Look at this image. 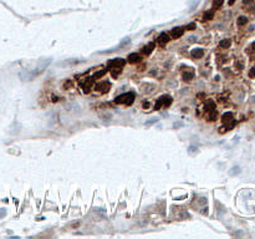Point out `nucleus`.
<instances>
[{"label": "nucleus", "mask_w": 255, "mask_h": 239, "mask_svg": "<svg viewBox=\"0 0 255 239\" xmlns=\"http://www.w3.org/2000/svg\"><path fill=\"white\" fill-rule=\"evenodd\" d=\"M51 64V59H44L41 61H39V64L36 65V67L34 70H30L26 72V76H23L21 78L24 81H31L34 77L39 76V75H41L44 71H45L47 69V66Z\"/></svg>", "instance_id": "obj_1"}, {"label": "nucleus", "mask_w": 255, "mask_h": 239, "mask_svg": "<svg viewBox=\"0 0 255 239\" xmlns=\"http://www.w3.org/2000/svg\"><path fill=\"white\" fill-rule=\"evenodd\" d=\"M134 101V94L133 92H128V94H123V95H120V96L116 97L115 102L116 104H126L127 106H130L133 104Z\"/></svg>", "instance_id": "obj_2"}, {"label": "nucleus", "mask_w": 255, "mask_h": 239, "mask_svg": "<svg viewBox=\"0 0 255 239\" xmlns=\"http://www.w3.org/2000/svg\"><path fill=\"white\" fill-rule=\"evenodd\" d=\"M222 122L224 125H227V131L232 129L234 126H235V123H236V121L234 119L232 112H225V114L222 116Z\"/></svg>", "instance_id": "obj_3"}, {"label": "nucleus", "mask_w": 255, "mask_h": 239, "mask_svg": "<svg viewBox=\"0 0 255 239\" xmlns=\"http://www.w3.org/2000/svg\"><path fill=\"white\" fill-rule=\"evenodd\" d=\"M172 104V97L168 96V95H163V96H161L157 100V102H156L154 105V110H161L162 106H164V107H168L169 105Z\"/></svg>", "instance_id": "obj_4"}, {"label": "nucleus", "mask_w": 255, "mask_h": 239, "mask_svg": "<svg viewBox=\"0 0 255 239\" xmlns=\"http://www.w3.org/2000/svg\"><path fill=\"white\" fill-rule=\"evenodd\" d=\"M125 64H126V60L121 59V57H118V59H112L110 62L107 64V69H110V71L112 69H118V67L122 69V67L125 66Z\"/></svg>", "instance_id": "obj_5"}, {"label": "nucleus", "mask_w": 255, "mask_h": 239, "mask_svg": "<svg viewBox=\"0 0 255 239\" xmlns=\"http://www.w3.org/2000/svg\"><path fill=\"white\" fill-rule=\"evenodd\" d=\"M95 88H96V91L98 92H102V94H105V92H108L111 88V84L107 82V81H103V82H100L97 84L96 86H95Z\"/></svg>", "instance_id": "obj_6"}, {"label": "nucleus", "mask_w": 255, "mask_h": 239, "mask_svg": "<svg viewBox=\"0 0 255 239\" xmlns=\"http://www.w3.org/2000/svg\"><path fill=\"white\" fill-rule=\"evenodd\" d=\"M93 81H95L93 77H87V78H85L83 81H81V86H82L85 92H90L91 87H92V85H93Z\"/></svg>", "instance_id": "obj_7"}, {"label": "nucleus", "mask_w": 255, "mask_h": 239, "mask_svg": "<svg viewBox=\"0 0 255 239\" xmlns=\"http://www.w3.org/2000/svg\"><path fill=\"white\" fill-rule=\"evenodd\" d=\"M168 41H169V35L167 33H162L161 35L157 37V44H158V45H161V46L166 45Z\"/></svg>", "instance_id": "obj_8"}, {"label": "nucleus", "mask_w": 255, "mask_h": 239, "mask_svg": "<svg viewBox=\"0 0 255 239\" xmlns=\"http://www.w3.org/2000/svg\"><path fill=\"white\" fill-rule=\"evenodd\" d=\"M183 34H184V28H182V26H177V28L172 29V36L174 37V39L181 37Z\"/></svg>", "instance_id": "obj_9"}, {"label": "nucleus", "mask_w": 255, "mask_h": 239, "mask_svg": "<svg viewBox=\"0 0 255 239\" xmlns=\"http://www.w3.org/2000/svg\"><path fill=\"white\" fill-rule=\"evenodd\" d=\"M127 60H128V62H130V64H137L142 59H141V55H138L137 52H133V54H130V55H128Z\"/></svg>", "instance_id": "obj_10"}, {"label": "nucleus", "mask_w": 255, "mask_h": 239, "mask_svg": "<svg viewBox=\"0 0 255 239\" xmlns=\"http://www.w3.org/2000/svg\"><path fill=\"white\" fill-rule=\"evenodd\" d=\"M154 45H156L154 42H149L148 45L143 46L142 47V54H143V55H149V54L153 51V49H154Z\"/></svg>", "instance_id": "obj_11"}, {"label": "nucleus", "mask_w": 255, "mask_h": 239, "mask_svg": "<svg viewBox=\"0 0 255 239\" xmlns=\"http://www.w3.org/2000/svg\"><path fill=\"white\" fill-rule=\"evenodd\" d=\"M190 55H192V57H194V59H200V57L204 56V50L203 49H194V50H192Z\"/></svg>", "instance_id": "obj_12"}, {"label": "nucleus", "mask_w": 255, "mask_h": 239, "mask_svg": "<svg viewBox=\"0 0 255 239\" xmlns=\"http://www.w3.org/2000/svg\"><path fill=\"white\" fill-rule=\"evenodd\" d=\"M193 77H194V72L192 70H187L183 72V80L184 81H190Z\"/></svg>", "instance_id": "obj_13"}, {"label": "nucleus", "mask_w": 255, "mask_h": 239, "mask_svg": "<svg viewBox=\"0 0 255 239\" xmlns=\"http://www.w3.org/2000/svg\"><path fill=\"white\" fill-rule=\"evenodd\" d=\"M230 45H232V40H230V39H224V40H222V41L219 42V46L223 47V49H228Z\"/></svg>", "instance_id": "obj_14"}, {"label": "nucleus", "mask_w": 255, "mask_h": 239, "mask_svg": "<svg viewBox=\"0 0 255 239\" xmlns=\"http://www.w3.org/2000/svg\"><path fill=\"white\" fill-rule=\"evenodd\" d=\"M213 16H214V10H208V11L204 13L203 20H205V21H207V20H212Z\"/></svg>", "instance_id": "obj_15"}, {"label": "nucleus", "mask_w": 255, "mask_h": 239, "mask_svg": "<svg viewBox=\"0 0 255 239\" xmlns=\"http://www.w3.org/2000/svg\"><path fill=\"white\" fill-rule=\"evenodd\" d=\"M209 112V116H208V119L209 121H215L217 119V116H218V112H217V110L214 108V110H210L208 111Z\"/></svg>", "instance_id": "obj_16"}, {"label": "nucleus", "mask_w": 255, "mask_h": 239, "mask_svg": "<svg viewBox=\"0 0 255 239\" xmlns=\"http://www.w3.org/2000/svg\"><path fill=\"white\" fill-rule=\"evenodd\" d=\"M238 25L239 26H243V25H245V24L248 23V19H246V16H239L238 18Z\"/></svg>", "instance_id": "obj_17"}, {"label": "nucleus", "mask_w": 255, "mask_h": 239, "mask_svg": "<svg viewBox=\"0 0 255 239\" xmlns=\"http://www.w3.org/2000/svg\"><path fill=\"white\" fill-rule=\"evenodd\" d=\"M106 72H107V70H105V69L101 70V71H98V72H96V74L93 75V80H95V78H97V80H98V78H101Z\"/></svg>", "instance_id": "obj_18"}, {"label": "nucleus", "mask_w": 255, "mask_h": 239, "mask_svg": "<svg viewBox=\"0 0 255 239\" xmlns=\"http://www.w3.org/2000/svg\"><path fill=\"white\" fill-rule=\"evenodd\" d=\"M223 3H224V0H213V8L214 9L220 8V6L223 5Z\"/></svg>", "instance_id": "obj_19"}, {"label": "nucleus", "mask_w": 255, "mask_h": 239, "mask_svg": "<svg viewBox=\"0 0 255 239\" xmlns=\"http://www.w3.org/2000/svg\"><path fill=\"white\" fill-rule=\"evenodd\" d=\"M121 72H122L121 67H118V69H112V70H111L112 77H117V76H120V74H121Z\"/></svg>", "instance_id": "obj_20"}, {"label": "nucleus", "mask_w": 255, "mask_h": 239, "mask_svg": "<svg viewBox=\"0 0 255 239\" xmlns=\"http://www.w3.org/2000/svg\"><path fill=\"white\" fill-rule=\"evenodd\" d=\"M214 108H215V105H214V102H213V101H208V102H207V105H205V110H207V111L214 110Z\"/></svg>", "instance_id": "obj_21"}, {"label": "nucleus", "mask_w": 255, "mask_h": 239, "mask_svg": "<svg viewBox=\"0 0 255 239\" xmlns=\"http://www.w3.org/2000/svg\"><path fill=\"white\" fill-rule=\"evenodd\" d=\"M185 30H194L195 29V24L194 23H190V24H188V25L184 28Z\"/></svg>", "instance_id": "obj_22"}, {"label": "nucleus", "mask_w": 255, "mask_h": 239, "mask_svg": "<svg viewBox=\"0 0 255 239\" xmlns=\"http://www.w3.org/2000/svg\"><path fill=\"white\" fill-rule=\"evenodd\" d=\"M156 122H158V118L153 117V118H151V119H149V121H147V122H146V125H147V126H149V125H153V123H156Z\"/></svg>", "instance_id": "obj_23"}, {"label": "nucleus", "mask_w": 255, "mask_h": 239, "mask_svg": "<svg viewBox=\"0 0 255 239\" xmlns=\"http://www.w3.org/2000/svg\"><path fill=\"white\" fill-rule=\"evenodd\" d=\"M249 77L250 78H254L255 77V66L250 69V71H249Z\"/></svg>", "instance_id": "obj_24"}, {"label": "nucleus", "mask_w": 255, "mask_h": 239, "mask_svg": "<svg viewBox=\"0 0 255 239\" xmlns=\"http://www.w3.org/2000/svg\"><path fill=\"white\" fill-rule=\"evenodd\" d=\"M249 51H250V52H255V42L251 44V46L249 47Z\"/></svg>", "instance_id": "obj_25"}, {"label": "nucleus", "mask_w": 255, "mask_h": 239, "mask_svg": "<svg viewBox=\"0 0 255 239\" xmlns=\"http://www.w3.org/2000/svg\"><path fill=\"white\" fill-rule=\"evenodd\" d=\"M6 214V210L4 209V208H3V209H0V218H3Z\"/></svg>", "instance_id": "obj_26"}, {"label": "nucleus", "mask_w": 255, "mask_h": 239, "mask_svg": "<svg viewBox=\"0 0 255 239\" xmlns=\"http://www.w3.org/2000/svg\"><path fill=\"white\" fill-rule=\"evenodd\" d=\"M244 4H250V3H253V0H243Z\"/></svg>", "instance_id": "obj_27"}, {"label": "nucleus", "mask_w": 255, "mask_h": 239, "mask_svg": "<svg viewBox=\"0 0 255 239\" xmlns=\"http://www.w3.org/2000/svg\"><path fill=\"white\" fill-rule=\"evenodd\" d=\"M148 106H149L148 102H143V107H144V108H148Z\"/></svg>", "instance_id": "obj_28"}, {"label": "nucleus", "mask_w": 255, "mask_h": 239, "mask_svg": "<svg viewBox=\"0 0 255 239\" xmlns=\"http://www.w3.org/2000/svg\"><path fill=\"white\" fill-rule=\"evenodd\" d=\"M194 40H195V37H193V36H192V37H190V39H189V41H190V42H193V41H194Z\"/></svg>", "instance_id": "obj_29"}, {"label": "nucleus", "mask_w": 255, "mask_h": 239, "mask_svg": "<svg viewBox=\"0 0 255 239\" xmlns=\"http://www.w3.org/2000/svg\"><path fill=\"white\" fill-rule=\"evenodd\" d=\"M229 4H230V5L234 4V0H230V1H229Z\"/></svg>", "instance_id": "obj_30"}]
</instances>
